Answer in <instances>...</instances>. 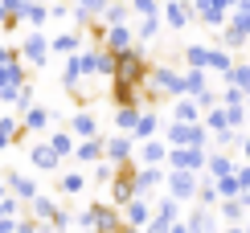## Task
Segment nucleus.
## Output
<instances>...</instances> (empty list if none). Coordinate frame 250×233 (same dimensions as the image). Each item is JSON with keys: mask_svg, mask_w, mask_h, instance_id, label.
Returning <instances> with one entry per match:
<instances>
[{"mask_svg": "<svg viewBox=\"0 0 250 233\" xmlns=\"http://www.w3.org/2000/svg\"><path fill=\"white\" fill-rule=\"evenodd\" d=\"M205 160L209 155L201 152V147H168V164H172V172H201L205 168Z\"/></svg>", "mask_w": 250, "mask_h": 233, "instance_id": "obj_2", "label": "nucleus"}, {"mask_svg": "<svg viewBox=\"0 0 250 233\" xmlns=\"http://www.w3.org/2000/svg\"><path fill=\"white\" fill-rule=\"evenodd\" d=\"M160 180H164L160 168H140V172H135V196H148Z\"/></svg>", "mask_w": 250, "mask_h": 233, "instance_id": "obj_10", "label": "nucleus"}, {"mask_svg": "<svg viewBox=\"0 0 250 233\" xmlns=\"http://www.w3.org/2000/svg\"><path fill=\"white\" fill-rule=\"evenodd\" d=\"M246 233H250V221H246Z\"/></svg>", "mask_w": 250, "mask_h": 233, "instance_id": "obj_40", "label": "nucleus"}, {"mask_svg": "<svg viewBox=\"0 0 250 233\" xmlns=\"http://www.w3.org/2000/svg\"><path fill=\"white\" fill-rule=\"evenodd\" d=\"M8 188H13V196H17V200H33V196H37V184H33L29 176H17V172L8 176Z\"/></svg>", "mask_w": 250, "mask_h": 233, "instance_id": "obj_15", "label": "nucleus"}, {"mask_svg": "<svg viewBox=\"0 0 250 233\" xmlns=\"http://www.w3.org/2000/svg\"><path fill=\"white\" fill-rule=\"evenodd\" d=\"M103 45H107V54H123V49H131V29H107V37H103Z\"/></svg>", "mask_w": 250, "mask_h": 233, "instance_id": "obj_8", "label": "nucleus"}, {"mask_svg": "<svg viewBox=\"0 0 250 233\" xmlns=\"http://www.w3.org/2000/svg\"><path fill=\"white\" fill-rule=\"evenodd\" d=\"M45 54H49V41L41 37V33H33V37L25 41V49H21V58H25V61H37V66L45 61Z\"/></svg>", "mask_w": 250, "mask_h": 233, "instance_id": "obj_11", "label": "nucleus"}, {"mask_svg": "<svg viewBox=\"0 0 250 233\" xmlns=\"http://www.w3.org/2000/svg\"><path fill=\"white\" fill-rule=\"evenodd\" d=\"M74 155L82 164H99L103 160V139H82L78 147H74Z\"/></svg>", "mask_w": 250, "mask_h": 233, "instance_id": "obj_16", "label": "nucleus"}, {"mask_svg": "<svg viewBox=\"0 0 250 233\" xmlns=\"http://www.w3.org/2000/svg\"><path fill=\"white\" fill-rule=\"evenodd\" d=\"M82 184H86V180H82L78 172H70V176H62V180H58V188H62V193H66V196H74V193H82Z\"/></svg>", "mask_w": 250, "mask_h": 233, "instance_id": "obj_31", "label": "nucleus"}, {"mask_svg": "<svg viewBox=\"0 0 250 233\" xmlns=\"http://www.w3.org/2000/svg\"><path fill=\"white\" fill-rule=\"evenodd\" d=\"M45 123H49L45 107H29V111H25V127H29V131H41V127H45Z\"/></svg>", "mask_w": 250, "mask_h": 233, "instance_id": "obj_28", "label": "nucleus"}, {"mask_svg": "<svg viewBox=\"0 0 250 233\" xmlns=\"http://www.w3.org/2000/svg\"><path fill=\"white\" fill-rule=\"evenodd\" d=\"M209 70H213V74H230V70H234L230 54H226V49H213V54H209Z\"/></svg>", "mask_w": 250, "mask_h": 233, "instance_id": "obj_27", "label": "nucleus"}, {"mask_svg": "<svg viewBox=\"0 0 250 233\" xmlns=\"http://www.w3.org/2000/svg\"><path fill=\"white\" fill-rule=\"evenodd\" d=\"M242 152H246V160H250V135H246V139H242Z\"/></svg>", "mask_w": 250, "mask_h": 233, "instance_id": "obj_37", "label": "nucleus"}, {"mask_svg": "<svg viewBox=\"0 0 250 233\" xmlns=\"http://www.w3.org/2000/svg\"><path fill=\"white\" fill-rule=\"evenodd\" d=\"M164 180H168V196L172 200H193L197 196V184H201L193 172H168Z\"/></svg>", "mask_w": 250, "mask_h": 233, "instance_id": "obj_4", "label": "nucleus"}, {"mask_svg": "<svg viewBox=\"0 0 250 233\" xmlns=\"http://www.w3.org/2000/svg\"><path fill=\"white\" fill-rule=\"evenodd\" d=\"M49 147H54V155H58V160H62V155H74V135H70V131H58L54 135V139H49Z\"/></svg>", "mask_w": 250, "mask_h": 233, "instance_id": "obj_24", "label": "nucleus"}, {"mask_svg": "<svg viewBox=\"0 0 250 233\" xmlns=\"http://www.w3.org/2000/svg\"><path fill=\"white\" fill-rule=\"evenodd\" d=\"M217 209H222V217L230 221V225H238V221H242V213H246V209L238 205V196H234V200H222V205H217Z\"/></svg>", "mask_w": 250, "mask_h": 233, "instance_id": "obj_29", "label": "nucleus"}, {"mask_svg": "<svg viewBox=\"0 0 250 233\" xmlns=\"http://www.w3.org/2000/svg\"><path fill=\"white\" fill-rule=\"evenodd\" d=\"M205 168H209V180L234 176V164H230V155H209V160H205Z\"/></svg>", "mask_w": 250, "mask_h": 233, "instance_id": "obj_22", "label": "nucleus"}, {"mask_svg": "<svg viewBox=\"0 0 250 233\" xmlns=\"http://www.w3.org/2000/svg\"><path fill=\"white\" fill-rule=\"evenodd\" d=\"M95 115H86V111H78L74 119H70V135H78V139H95Z\"/></svg>", "mask_w": 250, "mask_h": 233, "instance_id": "obj_12", "label": "nucleus"}, {"mask_svg": "<svg viewBox=\"0 0 250 233\" xmlns=\"http://www.w3.org/2000/svg\"><path fill=\"white\" fill-rule=\"evenodd\" d=\"M209 54H213V49H205V45H189V49H185L189 70H209Z\"/></svg>", "mask_w": 250, "mask_h": 233, "instance_id": "obj_23", "label": "nucleus"}, {"mask_svg": "<svg viewBox=\"0 0 250 233\" xmlns=\"http://www.w3.org/2000/svg\"><path fill=\"white\" fill-rule=\"evenodd\" d=\"M135 155H140L144 168H156V164L168 160V143H160V139H144L140 147H135Z\"/></svg>", "mask_w": 250, "mask_h": 233, "instance_id": "obj_6", "label": "nucleus"}, {"mask_svg": "<svg viewBox=\"0 0 250 233\" xmlns=\"http://www.w3.org/2000/svg\"><path fill=\"white\" fill-rule=\"evenodd\" d=\"M95 13H107V0H82L78 4V20H90Z\"/></svg>", "mask_w": 250, "mask_h": 233, "instance_id": "obj_30", "label": "nucleus"}, {"mask_svg": "<svg viewBox=\"0 0 250 233\" xmlns=\"http://www.w3.org/2000/svg\"><path fill=\"white\" fill-rule=\"evenodd\" d=\"M172 123H201V107H197L193 98H181L172 107Z\"/></svg>", "mask_w": 250, "mask_h": 233, "instance_id": "obj_14", "label": "nucleus"}, {"mask_svg": "<svg viewBox=\"0 0 250 233\" xmlns=\"http://www.w3.org/2000/svg\"><path fill=\"white\" fill-rule=\"evenodd\" d=\"M131 196H135V176L131 172H115V180H111V200H115V205H127Z\"/></svg>", "mask_w": 250, "mask_h": 233, "instance_id": "obj_7", "label": "nucleus"}, {"mask_svg": "<svg viewBox=\"0 0 250 233\" xmlns=\"http://www.w3.org/2000/svg\"><path fill=\"white\" fill-rule=\"evenodd\" d=\"M156 33V17H144L140 20V37H152Z\"/></svg>", "mask_w": 250, "mask_h": 233, "instance_id": "obj_35", "label": "nucleus"}, {"mask_svg": "<svg viewBox=\"0 0 250 233\" xmlns=\"http://www.w3.org/2000/svg\"><path fill=\"white\" fill-rule=\"evenodd\" d=\"M78 45H82V37H78V33H62V37L49 41V49H54V54H66V58H74V54H78Z\"/></svg>", "mask_w": 250, "mask_h": 233, "instance_id": "obj_18", "label": "nucleus"}, {"mask_svg": "<svg viewBox=\"0 0 250 233\" xmlns=\"http://www.w3.org/2000/svg\"><path fill=\"white\" fill-rule=\"evenodd\" d=\"M131 8L140 17H156V0H131Z\"/></svg>", "mask_w": 250, "mask_h": 233, "instance_id": "obj_33", "label": "nucleus"}, {"mask_svg": "<svg viewBox=\"0 0 250 233\" xmlns=\"http://www.w3.org/2000/svg\"><path fill=\"white\" fill-rule=\"evenodd\" d=\"M29 160H33V164L41 168V172H54V168L62 164V160H58V155H54V147H49V143H37V147H33V152H29Z\"/></svg>", "mask_w": 250, "mask_h": 233, "instance_id": "obj_13", "label": "nucleus"}, {"mask_svg": "<svg viewBox=\"0 0 250 233\" xmlns=\"http://www.w3.org/2000/svg\"><path fill=\"white\" fill-rule=\"evenodd\" d=\"M197 200H201V205H217V200H222V196H217V184H213L209 176L197 184Z\"/></svg>", "mask_w": 250, "mask_h": 233, "instance_id": "obj_26", "label": "nucleus"}, {"mask_svg": "<svg viewBox=\"0 0 250 233\" xmlns=\"http://www.w3.org/2000/svg\"><path fill=\"white\" fill-rule=\"evenodd\" d=\"M156 127H160V115L156 111H140V119H135V143H144V139H152L156 135Z\"/></svg>", "mask_w": 250, "mask_h": 233, "instance_id": "obj_9", "label": "nucleus"}, {"mask_svg": "<svg viewBox=\"0 0 250 233\" xmlns=\"http://www.w3.org/2000/svg\"><path fill=\"white\" fill-rule=\"evenodd\" d=\"M205 131H217V135H222V131H234V127H230V115H226V107H213L209 115H205Z\"/></svg>", "mask_w": 250, "mask_h": 233, "instance_id": "obj_21", "label": "nucleus"}, {"mask_svg": "<svg viewBox=\"0 0 250 233\" xmlns=\"http://www.w3.org/2000/svg\"><path fill=\"white\" fill-rule=\"evenodd\" d=\"M29 205H33V221H41V225L58 217V205H54V200H49V196H33V200H29Z\"/></svg>", "mask_w": 250, "mask_h": 233, "instance_id": "obj_20", "label": "nucleus"}, {"mask_svg": "<svg viewBox=\"0 0 250 233\" xmlns=\"http://www.w3.org/2000/svg\"><path fill=\"white\" fill-rule=\"evenodd\" d=\"M131 152H135V139H131V135H115V139L103 143V160L115 164V168L127 164V160H131Z\"/></svg>", "mask_w": 250, "mask_h": 233, "instance_id": "obj_3", "label": "nucleus"}, {"mask_svg": "<svg viewBox=\"0 0 250 233\" xmlns=\"http://www.w3.org/2000/svg\"><path fill=\"white\" fill-rule=\"evenodd\" d=\"M168 233H189V225H181V221H176V225H172Z\"/></svg>", "mask_w": 250, "mask_h": 233, "instance_id": "obj_36", "label": "nucleus"}, {"mask_svg": "<svg viewBox=\"0 0 250 233\" xmlns=\"http://www.w3.org/2000/svg\"><path fill=\"white\" fill-rule=\"evenodd\" d=\"M181 78H185V94H193V98H201V94L209 90L205 86V70H185Z\"/></svg>", "mask_w": 250, "mask_h": 233, "instance_id": "obj_19", "label": "nucleus"}, {"mask_svg": "<svg viewBox=\"0 0 250 233\" xmlns=\"http://www.w3.org/2000/svg\"><path fill=\"white\" fill-rule=\"evenodd\" d=\"M148 221H152V209H148L144 196H131L127 205H123V225H127V229H144Z\"/></svg>", "mask_w": 250, "mask_h": 233, "instance_id": "obj_5", "label": "nucleus"}, {"mask_svg": "<svg viewBox=\"0 0 250 233\" xmlns=\"http://www.w3.org/2000/svg\"><path fill=\"white\" fill-rule=\"evenodd\" d=\"M205 123H172L168 127V147H201L205 152Z\"/></svg>", "mask_w": 250, "mask_h": 233, "instance_id": "obj_1", "label": "nucleus"}, {"mask_svg": "<svg viewBox=\"0 0 250 233\" xmlns=\"http://www.w3.org/2000/svg\"><path fill=\"white\" fill-rule=\"evenodd\" d=\"M164 20H168L172 29H185L189 25V4H185V0H172V4L164 8Z\"/></svg>", "mask_w": 250, "mask_h": 233, "instance_id": "obj_17", "label": "nucleus"}, {"mask_svg": "<svg viewBox=\"0 0 250 233\" xmlns=\"http://www.w3.org/2000/svg\"><path fill=\"white\" fill-rule=\"evenodd\" d=\"M226 82H230V86H238L242 94H250V66H234L230 74H226Z\"/></svg>", "mask_w": 250, "mask_h": 233, "instance_id": "obj_25", "label": "nucleus"}, {"mask_svg": "<svg viewBox=\"0 0 250 233\" xmlns=\"http://www.w3.org/2000/svg\"><path fill=\"white\" fill-rule=\"evenodd\" d=\"M226 233H246V229H242V225H230V229H226Z\"/></svg>", "mask_w": 250, "mask_h": 233, "instance_id": "obj_38", "label": "nucleus"}, {"mask_svg": "<svg viewBox=\"0 0 250 233\" xmlns=\"http://www.w3.org/2000/svg\"><path fill=\"white\" fill-rule=\"evenodd\" d=\"M119 233H135V229H127V225H123V229H119Z\"/></svg>", "mask_w": 250, "mask_h": 233, "instance_id": "obj_39", "label": "nucleus"}, {"mask_svg": "<svg viewBox=\"0 0 250 233\" xmlns=\"http://www.w3.org/2000/svg\"><path fill=\"white\" fill-rule=\"evenodd\" d=\"M222 107H246V94L238 90V86H226V94H222Z\"/></svg>", "mask_w": 250, "mask_h": 233, "instance_id": "obj_32", "label": "nucleus"}, {"mask_svg": "<svg viewBox=\"0 0 250 233\" xmlns=\"http://www.w3.org/2000/svg\"><path fill=\"white\" fill-rule=\"evenodd\" d=\"M25 17L33 20V25H41V20H45V8L41 4H25Z\"/></svg>", "mask_w": 250, "mask_h": 233, "instance_id": "obj_34", "label": "nucleus"}]
</instances>
